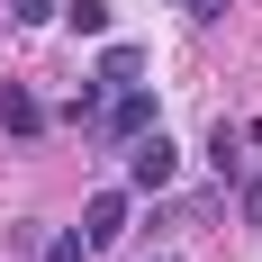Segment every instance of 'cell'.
I'll return each mask as SVG.
<instances>
[{
    "label": "cell",
    "mask_w": 262,
    "mask_h": 262,
    "mask_svg": "<svg viewBox=\"0 0 262 262\" xmlns=\"http://www.w3.org/2000/svg\"><path fill=\"white\" fill-rule=\"evenodd\" d=\"M235 145H244V127H226V118H217V136H208V163L226 172V181H235Z\"/></svg>",
    "instance_id": "obj_6"
},
{
    "label": "cell",
    "mask_w": 262,
    "mask_h": 262,
    "mask_svg": "<svg viewBox=\"0 0 262 262\" xmlns=\"http://www.w3.org/2000/svg\"><path fill=\"white\" fill-rule=\"evenodd\" d=\"M46 262H91V244H81V226H63V235L46 244Z\"/></svg>",
    "instance_id": "obj_7"
},
{
    "label": "cell",
    "mask_w": 262,
    "mask_h": 262,
    "mask_svg": "<svg viewBox=\"0 0 262 262\" xmlns=\"http://www.w3.org/2000/svg\"><path fill=\"white\" fill-rule=\"evenodd\" d=\"M0 127H9V136H36V127H46V100H36L27 81H0Z\"/></svg>",
    "instance_id": "obj_3"
},
{
    "label": "cell",
    "mask_w": 262,
    "mask_h": 262,
    "mask_svg": "<svg viewBox=\"0 0 262 262\" xmlns=\"http://www.w3.org/2000/svg\"><path fill=\"white\" fill-rule=\"evenodd\" d=\"M63 18H73V36H108V0H63Z\"/></svg>",
    "instance_id": "obj_5"
},
{
    "label": "cell",
    "mask_w": 262,
    "mask_h": 262,
    "mask_svg": "<svg viewBox=\"0 0 262 262\" xmlns=\"http://www.w3.org/2000/svg\"><path fill=\"white\" fill-rule=\"evenodd\" d=\"M118 235H127V190H100V199L81 208V244L100 253V244H118Z\"/></svg>",
    "instance_id": "obj_2"
},
{
    "label": "cell",
    "mask_w": 262,
    "mask_h": 262,
    "mask_svg": "<svg viewBox=\"0 0 262 262\" xmlns=\"http://www.w3.org/2000/svg\"><path fill=\"white\" fill-rule=\"evenodd\" d=\"M172 172H181V154H172V136H163V127L127 136V190H172Z\"/></svg>",
    "instance_id": "obj_1"
},
{
    "label": "cell",
    "mask_w": 262,
    "mask_h": 262,
    "mask_svg": "<svg viewBox=\"0 0 262 262\" xmlns=\"http://www.w3.org/2000/svg\"><path fill=\"white\" fill-rule=\"evenodd\" d=\"M136 73H145L136 46H108V54H100V91H118V81H136Z\"/></svg>",
    "instance_id": "obj_4"
},
{
    "label": "cell",
    "mask_w": 262,
    "mask_h": 262,
    "mask_svg": "<svg viewBox=\"0 0 262 262\" xmlns=\"http://www.w3.org/2000/svg\"><path fill=\"white\" fill-rule=\"evenodd\" d=\"M244 217H253V226H262V181H244Z\"/></svg>",
    "instance_id": "obj_9"
},
{
    "label": "cell",
    "mask_w": 262,
    "mask_h": 262,
    "mask_svg": "<svg viewBox=\"0 0 262 262\" xmlns=\"http://www.w3.org/2000/svg\"><path fill=\"white\" fill-rule=\"evenodd\" d=\"M54 9H63V0H9V18H18V27H36V18H54Z\"/></svg>",
    "instance_id": "obj_8"
}]
</instances>
